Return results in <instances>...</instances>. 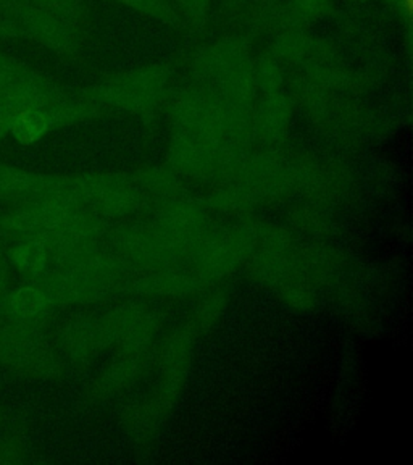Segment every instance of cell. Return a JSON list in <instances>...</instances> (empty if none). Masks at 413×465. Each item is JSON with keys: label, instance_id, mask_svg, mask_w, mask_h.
Returning a JSON list of instances; mask_svg holds the SVG:
<instances>
[{"label": "cell", "instance_id": "cell-1", "mask_svg": "<svg viewBox=\"0 0 413 465\" xmlns=\"http://www.w3.org/2000/svg\"><path fill=\"white\" fill-rule=\"evenodd\" d=\"M255 232L252 223L213 228L192 244L186 262L191 272L203 283H215L232 275L254 252Z\"/></svg>", "mask_w": 413, "mask_h": 465}, {"label": "cell", "instance_id": "cell-2", "mask_svg": "<svg viewBox=\"0 0 413 465\" xmlns=\"http://www.w3.org/2000/svg\"><path fill=\"white\" fill-rule=\"evenodd\" d=\"M110 244L128 267L139 272L176 269L188 255L182 241L157 222L120 226L110 232Z\"/></svg>", "mask_w": 413, "mask_h": 465}, {"label": "cell", "instance_id": "cell-3", "mask_svg": "<svg viewBox=\"0 0 413 465\" xmlns=\"http://www.w3.org/2000/svg\"><path fill=\"white\" fill-rule=\"evenodd\" d=\"M99 325L105 344H115L118 354H138L151 348L159 333L160 317L155 309L145 304L126 302L105 313Z\"/></svg>", "mask_w": 413, "mask_h": 465}, {"label": "cell", "instance_id": "cell-4", "mask_svg": "<svg viewBox=\"0 0 413 465\" xmlns=\"http://www.w3.org/2000/svg\"><path fill=\"white\" fill-rule=\"evenodd\" d=\"M290 267L300 280L317 290L336 283L338 276L341 275L344 269V257L334 247L310 244L300 249H292Z\"/></svg>", "mask_w": 413, "mask_h": 465}, {"label": "cell", "instance_id": "cell-5", "mask_svg": "<svg viewBox=\"0 0 413 465\" xmlns=\"http://www.w3.org/2000/svg\"><path fill=\"white\" fill-rule=\"evenodd\" d=\"M124 288L141 294V296H155V298H188L205 290L207 284L203 283L199 276L186 270L165 269L145 272L143 275L133 280H126Z\"/></svg>", "mask_w": 413, "mask_h": 465}, {"label": "cell", "instance_id": "cell-6", "mask_svg": "<svg viewBox=\"0 0 413 465\" xmlns=\"http://www.w3.org/2000/svg\"><path fill=\"white\" fill-rule=\"evenodd\" d=\"M157 223L167 232H172L188 249L192 247L203 232L211 230V217L209 211L194 203L184 201H172L162 205L155 212ZM188 257V255H186Z\"/></svg>", "mask_w": 413, "mask_h": 465}, {"label": "cell", "instance_id": "cell-7", "mask_svg": "<svg viewBox=\"0 0 413 465\" xmlns=\"http://www.w3.org/2000/svg\"><path fill=\"white\" fill-rule=\"evenodd\" d=\"M149 363V351L138 354H118V361L112 363L102 377L95 381L94 390L99 398H112L126 386L138 380Z\"/></svg>", "mask_w": 413, "mask_h": 465}, {"label": "cell", "instance_id": "cell-8", "mask_svg": "<svg viewBox=\"0 0 413 465\" xmlns=\"http://www.w3.org/2000/svg\"><path fill=\"white\" fill-rule=\"evenodd\" d=\"M197 334L189 327H180L160 342L157 362L162 371L188 373L194 354Z\"/></svg>", "mask_w": 413, "mask_h": 465}, {"label": "cell", "instance_id": "cell-9", "mask_svg": "<svg viewBox=\"0 0 413 465\" xmlns=\"http://www.w3.org/2000/svg\"><path fill=\"white\" fill-rule=\"evenodd\" d=\"M230 302V294L226 290H215L203 296L192 312V320L189 327L194 330V333L209 334L213 328L220 323L221 317L225 315L226 307Z\"/></svg>", "mask_w": 413, "mask_h": 465}, {"label": "cell", "instance_id": "cell-10", "mask_svg": "<svg viewBox=\"0 0 413 465\" xmlns=\"http://www.w3.org/2000/svg\"><path fill=\"white\" fill-rule=\"evenodd\" d=\"M273 290L276 291L280 301L294 312H312L319 304L315 290L312 286L305 283L304 280H300L292 272V267H290V273L284 276Z\"/></svg>", "mask_w": 413, "mask_h": 465}, {"label": "cell", "instance_id": "cell-11", "mask_svg": "<svg viewBox=\"0 0 413 465\" xmlns=\"http://www.w3.org/2000/svg\"><path fill=\"white\" fill-rule=\"evenodd\" d=\"M162 420L163 415L160 414L151 400L133 404L124 412V425L136 441L151 440Z\"/></svg>", "mask_w": 413, "mask_h": 465}, {"label": "cell", "instance_id": "cell-12", "mask_svg": "<svg viewBox=\"0 0 413 465\" xmlns=\"http://www.w3.org/2000/svg\"><path fill=\"white\" fill-rule=\"evenodd\" d=\"M288 218L290 225L296 230L312 234L317 238H325L333 232V220L323 207H313V205L294 207Z\"/></svg>", "mask_w": 413, "mask_h": 465}, {"label": "cell", "instance_id": "cell-13", "mask_svg": "<svg viewBox=\"0 0 413 465\" xmlns=\"http://www.w3.org/2000/svg\"><path fill=\"white\" fill-rule=\"evenodd\" d=\"M209 205L205 207L207 211L220 212L225 215H244L251 211H254V201L249 194L242 193H218L215 196L209 199Z\"/></svg>", "mask_w": 413, "mask_h": 465}, {"label": "cell", "instance_id": "cell-14", "mask_svg": "<svg viewBox=\"0 0 413 465\" xmlns=\"http://www.w3.org/2000/svg\"><path fill=\"white\" fill-rule=\"evenodd\" d=\"M23 31L16 23L12 20H0V39L22 36Z\"/></svg>", "mask_w": 413, "mask_h": 465}, {"label": "cell", "instance_id": "cell-15", "mask_svg": "<svg viewBox=\"0 0 413 465\" xmlns=\"http://www.w3.org/2000/svg\"><path fill=\"white\" fill-rule=\"evenodd\" d=\"M10 60H12V58L5 57V55H2V54H0V65H2V64H7Z\"/></svg>", "mask_w": 413, "mask_h": 465}, {"label": "cell", "instance_id": "cell-16", "mask_svg": "<svg viewBox=\"0 0 413 465\" xmlns=\"http://www.w3.org/2000/svg\"><path fill=\"white\" fill-rule=\"evenodd\" d=\"M8 2H18V0H0V4H8Z\"/></svg>", "mask_w": 413, "mask_h": 465}, {"label": "cell", "instance_id": "cell-17", "mask_svg": "<svg viewBox=\"0 0 413 465\" xmlns=\"http://www.w3.org/2000/svg\"><path fill=\"white\" fill-rule=\"evenodd\" d=\"M407 4H408V8H412V0H407Z\"/></svg>", "mask_w": 413, "mask_h": 465}]
</instances>
